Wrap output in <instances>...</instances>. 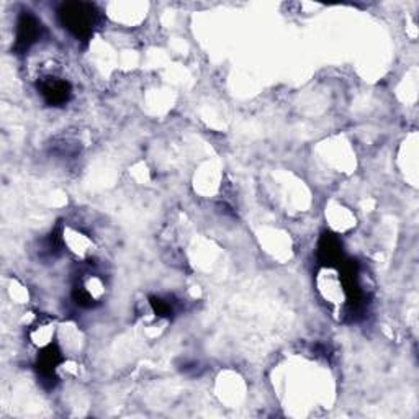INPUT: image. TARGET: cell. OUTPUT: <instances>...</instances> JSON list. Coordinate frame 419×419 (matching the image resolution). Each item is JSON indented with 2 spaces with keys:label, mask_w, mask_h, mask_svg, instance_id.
I'll use <instances>...</instances> for the list:
<instances>
[{
  "label": "cell",
  "mask_w": 419,
  "mask_h": 419,
  "mask_svg": "<svg viewBox=\"0 0 419 419\" xmlns=\"http://www.w3.org/2000/svg\"><path fill=\"white\" fill-rule=\"evenodd\" d=\"M96 17V8L91 3L70 2L64 3L59 10L61 23L77 38H87L92 35Z\"/></svg>",
  "instance_id": "obj_1"
},
{
  "label": "cell",
  "mask_w": 419,
  "mask_h": 419,
  "mask_svg": "<svg viewBox=\"0 0 419 419\" xmlns=\"http://www.w3.org/2000/svg\"><path fill=\"white\" fill-rule=\"evenodd\" d=\"M41 23L36 20L31 13H22L20 20L17 23V41L15 48L18 51H26L40 40L41 36Z\"/></svg>",
  "instance_id": "obj_2"
},
{
  "label": "cell",
  "mask_w": 419,
  "mask_h": 419,
  "mask_svg": "<svg viewBox=\"0 0 419 419\" xmlns=\"http://www.w3.org/2000/svg\"><path fill=\"white\" fill-rule=\"evenodd\" d=\"M319 290H321L324 298L333 301V303H339V301L346 298V290L341 275L334 274V272H326V275L319 277Z\"/></svg>",
  "instance_id": "obj_3"
},
{
  "label": "cell",
  "mask_w": 419,
  "mask_h": 419,
  "mask_svg": "<svg viewBox=\"0 0 419 419\" xmlns=\"http://www.w3.org/2000/svg\"><path fill=\"white\" fill-rule=\"evenodd\" d=\"M41 93L49 105H61L69 98L70 87L68 82L59 81V79H48L41 86Z\"/></svg>",
  "instance_id": "obj_4"
},
{
  "label": "cell",
  "mask_w": 419,
  "mask_h": 419,
  "mask_svg": "<svg viewBox=\"0 0 419 419\" xmlns=\"http://www.w3.org/2000/svg\"><path fill=\"white\" fill-rule=\"evenodd\" d=\"M318 252L319 259H321L324 264H328V266H331V264L337 262L342 256L341 241H339L336 236H333V234H324L321 241H319Z\"/></svg>",
  "instance_id": "obj_5"
},
{
  "label": "cell",
  "mask_w": 419,
  "mask_h": 419,
  "mask_svg": "<svg viewBox=\"0 0 419 419\" xmlns=\"http://www.w3.org/2000/svg\"><path fill=\"white\" fill-rule=\"evenodd\" d=\"M61 362V354L59 351L53 349V347H48L43 354L40 356V360H38V369H40L41 374L45 376H51L54 374L56 367L59 365Z\"/></svg>",
  "instance_id": "obj_6"
},
{
  "label": "cell",
  "mask_w": 419,
  "mask_h": 419,
  "mask_svg": "<svg viewBox=\"0 0 419 419\" xmlns=\"http://www.w3.org/2000/svg\"><path fill=\"white\" fill-rule=\"evenodd\" d=\"M151 305H153L154 312H156L159 317H169V314L172 313L171 305L162 301L161 298H151Z\"/></svg>",
  "instance_id": "obj_7"
}]
</instances>
